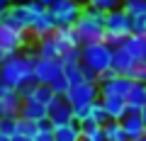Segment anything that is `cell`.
I'll use <instances>...</instances> for the list:
<instances>
[{
	"label": "cell",
	"mask_w": 146,
	"mask_h": 141,
	"mask_svg": "<svg viewBox=\"0 0 146 141\" xmlns=\"http://www.w3.org/2000/svg\"><path fill=\"white\" fill-rule=\"evenodd\" d=\"M98 88H100V97H122V100H127V95L131 90V80L127 75H117V78L107 80V83H100Z\"/></svg>",
	"instance_id": "obj_12"
},
{
	"label": "cell",
	"mask_w": 146,
	"mask_h": 141,
	"mask_svg": "<svg viewBox=\"0 0 146 141\" xmlns=\"http://www.w3.org/2000/svg\"><path fill=\"white\" fill-rule=\"evenodd\" d=\"M49 110L44 105L34 102V100H22V110H20V117L25 119H32V122H39V119H46Z\"/></svg>",
	"instance_id": "obj_18"
},
{
	"label": "cell",
	"mask_w": 146,
	"mask_h": 141,
	"mask_svg": "<svg viewBox=\"0 0 146 141\" xmlns=\"http://www.w3.org/2000/svg\"><path fill=\"white\" fill-rule=\"evenodd\" d=\"M136 63H139V61H134V58H131L122 46H115V49H112V71H117L119 75H127Z\"/></svg>",
	"instance_id": "obj_16"
},
{
	"label": "cell",
	"mask_w": 146,
	"mask_h": 141,
	"mask_svg": "<svg viewBox=\"0 0 146 141\" xmlns=\"http://www.w3.org/2000/svg\"><path fill=\"white\" fill-rule=\"evenodd\" d=\"M54 141H80V124L71 122L63 126H54Z\"/></svg>",
	"instance_id": "obj_20"
},
{
	"label": "cell",
	"mask_w": 146,
	"mask_h": 141,
	"mask_svg": "<svg viewBox=\"0 0 146 141\" xmlns=\"http://www.w3.org/2000/svg\"><path fill=\"white\" fill-rule=\"evenodd\" d=\"M146 107V83H131V90L127 95V115H141Z\"/></svg>",
	"instance_id": "obj_14"
},
{
	"label": "cell",
	"mask_w": 146,
	"mask_h": 141,
	"mask_svg": "<svg viewBox=\"0 0 146 141\" xmlns=\"http://www.w3.org/2000/svg\"><path fill=\"white\" fill-rule=\"evenodd\" d=\"M73 32H76L80 46L105 42V12L93 10L90 5H85L80 10L78 20H76V24H73Z\"/></svg>",
	"instance_id": "obj_2"
},
{
	"label": "cell",
	"mask_w": 146,
	"mask_h": 141,
	"mask_svg": "<svg viewBox=\"0 0 146 141\" xmlns=\"http://www.w3.org/2000/svg\"><path fill=\"white\" fill-rule=\"evenodd\" d=\"M10 5H12V0H0V17H3V12H5Z\"/></svg>",
	"instance_id": "obj_35"
},
{
	"label": "cell",
	"mask_w": 146,
	"mask_h": 141,
	"mask_svg": "<svg viewBox=\"0 0 146 141\" xmlns=\"http://www.w3.org/2000/svg\"><path fill=\"white\" fill-rule=\"evenodd\" d=\"M119 124H122V129H124V134H127L129 141L131 139H141L144 131H146V124H144V119H141V115H127Z\"/></svg>",
	"instance_id": "obj_17"
},
{
	"label": "cell",
	"mask_w": 146,
	"mask_h": 141,
	"mask_svg": "<svg viewBox=\"0 0 146 141\" xmlns=\"http://www.w3.org/2000/svg\"><path fill=\"white\" fill-rule=\"evenodd\" d=\"M88 5L93 10H100V12H112V10H119L122 7V0H88Z\"/></svg>",
	"instance_id": "obj_27"
},
{
	"label": "cell",
	"mask_w": 146,
	"mask_h": 141,
	"mask_svg": "<svg viewBox=\"0 0 146 141\" xmlns=\"http://www.w3.org/2000/svg\"><path fill=\"white\" fill-rule=\"evenodd\" d=\"M54 32H56V22H54L51 12L49 10H42V12H36L34 17H32V24H29V34L36 39H46L51 37Z\"/></svg>",
	"instance_id": "obj_9"
},
{
	"label": "cell",
	"mask_w": 146,
	"mask_h": 141,
	"mask_svg": "<svg viewBox=\"0 0 146 141\" xmlns=\"http://www.w3.org/2000/svg\"><path fill=\"white\" fill-rule=\"evenodd\" d=\"M51 37H54V42H56V46H58L61 58L66 56V54L78 51V49H80V42H78V37H76L73 27H56V32H54Z\"/></svg>",
	"instance_id": "obj_11"
},
{
	"label": "cell",
	"mask_w": 146,
	"mask_h": 141,
	"mask_svg": "<svg viewBox=\"0 0 146 141\" xmlns=\"http://www.w3.org/2000/svg\"><path fill=\"white\" fill-rule=\"evenodd\" d=\"M66 100L71 107H88V105L100 100V88H98V83L83 80L78 85H71V90L66 93Z\"/></svg>",
	"instance_id": "obj_5"
},
{
	"label": "cell",
	"mask_w": 146,
	"mask_h": 141,
	"mask_svg": "<svg viewBox=\"0 0 146 141\" xmlns=\"http://www.w3.org/2000/svg\"><path fill=\"white\" fill-rule=\"evenodd\" d=\"M131 141H146V139H144V136H141V139H131Z\"/></svg>",
	"instance_id": "obj_41"
},
{
	"label": "cell",
	"mask_w": 146,
	"mask_h": 141,
	"mask_svg": "<svg viewBox=\"0 0 146 141\" xmlns=\"http://www.w3.org/2000/svg\"><path fill=\"white\" fill-rule=\"evenodd\" d=\"M102 134H105V141H129L124 129H122V124L119 122H112V119L102 126Z\"/></svg>",
	"instance_id": "obj_24"
},
{
	"label": "cell",
	"mask_w": 146,
	"mask_h": 141,
	"mask_svg": "<svg viewBox=\"0 0 146 141\" xmlns=\"http://www.w3.org/2000/svg\"><path fill=\"white\" fill-rule=\"evenodd\" d=\"M12 141H32V139H29V136H22V134H15Z\"/></svg>",
	"instance_id": "obj_37"
},
{
	"label": "cell",
	"mask_w": 146,
	"mask_h": 141,
	"mask_svg": "<svg viewBox=\"0 0 146 141\" xmlns=\"http://www.w3.org/2000/svg\"><path fill=\"white\" fill-rule=\"evenodd\" d=\"M49 88L54 90V95H58V97H66V93L71 90V83H68V80L63 78V73H61V75H58V78L54 80L51 85H49Z\"/></svg>",
	"instance_id": "obj_32"
},
{
	"label": "cell",
	"mask_w": 146,
	"mask_h": 141,
	"mask_svg": "<svg viewBox=\"0 0 146 141\" xmlns=\"http://www.w3.org/2000/svg\"><path fill=\"white\" fill-rule=\"evenodd\" d=\"M80 10H83V7L76 5L73 0H56V3L49 7L56 27H73L76 20H78V15H80Z\"/></svg>",
	"instance_id": "obj_6"
},
{
	"label": "cell",
	"mask_w": 146,
	"mask_h": 141,
	"mask_svg": "<svg viewBox=\"0 0 146 141\" xmlns=\"http://www.w3.org/2000/svg\"><path fill=\"white\" fill-rule=\"evenodd\" d=\"M34 3H39L42 7H46V10H49V7H51L54 3H56V0H34Z\"/></svg>",
	"instance_id": "obj_36"
},
{
	"label": "cell",
	"mask_w": 146,
	"mask_h": 141,
	"mask_svg": "<svg viewBox=\"0 0 146 141\" xmlns=\"http://www.w3.org/2000/svg\"><path fill=\"white\" fill-rule=\"evenodd\" d=\"M54 97H56V95H54V90L49 88V85H36L27 100H34V102H39V105H44V107H49Z\"/></svg>",
	"instance_id": "obj_25"
},
{
	"label": "cell",
	"mask_w": 146,
	"mask_h": 141,
	"mask_svg": "<svg viewBox=\"0 0 146 141\" xmlns=\"http://www.w3.org/2000/svg\"><path fill=\"white\" fill-rule=\"evenodd\" d=\"M0 134L15 136L17 134V117H0Z\"/></svg>",
	"instance_id": "obj_30"
},
{
	"label": "cell",
	"mask_w": 146,
	"mask_h": 141,
	"mask_svg": "<svg viewBox=\"0 0 146 141\" xmlns=\"http://www.w3.org/2000/svg\"><path fill=\"white\" fill-rule=\"evenodd\" d=\"M32 141H54V131H36Z\"/></svg>",
	"instance_id": "obj_34"
},
{
	"label": "cell",
	"mask_w": 146,
	"mask_h": 141,
	"mask_svg": "<svg viewBox=\"0 0 146 141\" xmlns=\"http://www.w3.org/2000/svg\"><path fill=\"white\" fill-rule=\"evenodd\" d=\"M144 61H146V54H144Z\"/></svg>",
	"instance_id": "obj_44"
},
{
	"label": "cell",
	"mask_w": 146,
	"mask_h": 141,
	"mask_svg": "<svg viewBox=\"0 0 146 141\" xmlns=\"http://www.w3.org/2000/svg\"><path fill=\"white\" fill-rule=\"evenodd\" d=\"M36 58H51V61H61V54H58V46L54 42V37L39 39L36 44Z\"/></svg>",
	"instance_id": "obj_21"
},
{
	"label": "cell",
	"mask_w": 146,
	"mask_h": 141,
	"mask_svg": "<svg viewBox=\"0 0 146 141\" xmlns=\"http://www.w3.org/2000/svg\"><path fill=\"white\" fill-rule=\"evenodd\" d=\"M17 134H22V136H29V139H34V134H36V122H32V119H25V117H17Z\"/></svg>",
	"instance_id": "obj_29"
},
{
	"label": "cell",
	"mask_w": 146,
	"mask_h": 141,
	"mask_svg": "<svg viewBox=\"0 0 146 141\" xmlns=\"http://www.w3.org/2000/svg\"><path fill=\"white\" fill-rule=\"evenodd\" d=\"M141 119H144V124H146V107L141 110Z\"/></svg>",
	"instance_id": "obj_40"
},
{
	"label": "cell",
	"mask_w": 146,
	"mask_h": 141,
	"mask_svg": "<svg viewBox=\"0 0 146 141\" xmlns=\"http://www.w3.org/2000/svg\"><path fill=\"white\" fill-rule=\"evenodd\" d=\"M80 63L85 68H90L93 73H98V78H100V73L112 68V46L105 42L80 46Z\"/></svg>",
	"instance_id": "obj_4"
},
{
	"label": "cell",
	"mask_w": 146,
	"mask_h": 141,
	"mask_svg": "<svg viewBox=\"0 0 146 141\" xmlns=\"http://www.w3.org/2000/svg\"><path fill=\"white\" fill-rule=\"evenodd\" d=\"M144 139H146V131H144Z\"/></svg>",
	"instance_id": "obj_42"
},
{
	"label": "cell",
	"mask_w": 146,
	"mask_h": 141,
	"mask_svg": "<svg viewBox=\"0 0 146 141\" xmlns=\"http://www.w3.org/2000/svg\"><path fill=\"white\" fill-rule=\"evenodd\" d=\"M100 102H102L105 112H107V119L122 122L127 117V100H122V97H100Z\"/></svg>",
	"instance_id": "obj_15"
},
{
	"label": "cell",
	"mask_w": 146,
	"mask_h": 141,
	"mask_svg": "<svg viewBox=\"0 0 146 141\" xmlns=\"http://www.w3.org/2000/svg\"><path fill=\"white\" fill-rule=\"evenodd\" d=\"M131 34H134V37H141V39H146V17L131 20Z\"/></svg>",
	"instance_id": "obj_33"
},
{
	"label": "cell",
	"mask_w": 146,
	"mask_h": 141,
	"mask_svg": "<svg viewBox=\"0 0 146 141\" xmlns=\"http://www.w3.org/2000/svg\"><path fill=\"white\" fill-rule=\"evenodd\" d=\"M80 139H88V141H105L102 134V126L93 119H85L80 122Z\"/></svg>",
	"instance_id": "obj_22"
},
{
	"label": "cell",
	"mask_w": 146,
	"mask_h": 141,
	"mask_svg": "<svg viewBox=\"0 0 146 141\" xmlns=\"http://www.w3.org/2000/svg\"><path fill=\"white\" fill-rule=\"evenodd\" d=\"M63 78L71 85L83 83V68H80V63H63Z\"/></svg>",
	"instance_id": "obj_26"
},
{
	"label": "cell",
	"mask_w": 146,
	"mask_h": 141,
	"mask_svg": "<svg viewBox=\"0 0 146 141\" xmlns=\"http://www.w3.org/2000/svg\"><path fill=\"white\" fill-rule=\"evenodd\" d=\"M73 3H76V5H80V7H85V5H88V0H73Z\"/></svg>",
	"instance_id": "obj_38"
},
{
	"label": "cell",
	"mask_w": 146,
	"mask_h": 141,
	"mask_svg": "<svg viewBox=\"0 0 146 141\" xmlns=\"http://www.w3.org/2000/svg\"><path fill=\"white\" fill-rule=\"evenodd\" d=\"M34 61H36V54H17L15 58L0 63V85L20 90L27 83H36L34 80Z\"/></svg>",
	"instance_id": "obj_1"
},
{
	"label": "cell",
	"mask_w": 146,
	"mask_h": 141,
	"mask_svg": "<svg viewBox=\"0 0 146 141\" xmlns=\"http://www.w3.org/2000/svg\"><path fill=\"white\" fill-rule=\"evenodd\" d=\"M0 141H12V136H3L0 134Z\"/></svg>",
	"instance_id": "obj_39"
},
{
	"label": "cell",
	"mask_w": 146,
	"mask_h": 141,
	"mask_svg": "<svg viewBox=\"0 0 146 141\" xmlns=\"http://www.w3.org/2000/svg\"><path fill=\"white\" fill-rule=\"evenodd\" d=\"M122 10H124L131 20L146 17V0H122Z\"/></svg>",
	"instance_id": "obj_23"
},
{
	"label": "cell",
	"mask_w": 146,
	"mask_h": 141,
	"mask_svg": "<svg viewBox=\"0 0 146 141\" xmlns=\"http://www.w3.org/2000/svg\"><path fill=\"white\" fill-rule=\"evenodd\" d=\"M127 78H129L131 83H146V61H139L129 73H127Z\"/></svg>",
	"instance_id": "obj_31"
},
{
	"label": "cell",
	"mask_w": 146,
	"mask_h": 141,
	"mask_svg": "<svg viewBox=\"0 0 146 141\" xmlns=\"http://www.w3.org/2000/svg\"><path fill=\"white\" fill-rule=\"evenodd\" d=\"M122 49H124L127 54H129L134 61H144V54H146V39H141V37H127L124 42L119 44Z\"/></svg>",
	"instance_id": "obj_19"
},
{
	"label": "cell",
	"mask_w": 146,
	"mask_h": 141,
	"mask_svg": "<svg viewBox=\"0 0 146 141\" xmlns=\"http://www.w3.org/2000/svg\"><path fill=\"white\" fill-rule=\"evenodd\" d=\"M63 73V63L51 58H36L34 61V80L36 85H51Z\"/></svg>",
	"instance_id": "obj_7"
},
{
	"label": "cell",
	"mask_w": 146,
	"mask_h": 141,
	"mask_svg": "<svg viewBox=\"0 0 146 141\" xmlns=\"http://www.w3.org/2000/svg\"><path fill=\"white\" fill-rule=\"evenodd\" d=\"M46 110H49L46 117H49V122H51L54 126H63V124H71L73 122V107L68 105L66 97H58L56 95Z\"/></svg>",
	"instance_id": "obj_8"
},
{
	"label": "cell",
	"mask_w": 146,
	"mask_h": 141,
	"mask_svg": "<svg viewBox=\"0 0 146 141\" xmlns=\"http://www.w3.org/2000/svg\"><path fill=\"white\" fill-rule=\"evenodd\" d=\"M80 141H88V139H80Z\"/></svg>",
	"instance_id": "obj_43"
},
{
	"label": "cell",
	"mask_w": 146,
	"mask_h": 141,
	"mask_svg": "<svg viewBox=\"0 0 146 141\" xmlns=\"http://www.w3.org/2000/svg\"><path fill=\"white\" fill-rule=\"evenodd\" d=\"M27 44V32H20L15 27H7V24H0V46L3 49H10V51H17Z\"/></svg>",
	"instance_id": "obj_13"
},
{
	"label": "cell",
	"mask_w": 146,
	"mask_h": 141,
	"mask_svg": "<svg viewBox=\"0 0 146 141\" xmlns=\"http://www.w3.org/2000/svg\"><path fill=\"white\" fill-rule=\"evenodd\" d=\"M127 37H131V17L124 10H112L105 15V44L115 49L124 42Z\"/></svg>",
	"instance_id": "obj_3"
},
{
	"label": "cell",
	"mask_w": 146,
	"mask_h": 141,
	"mask_svg": "<svg viewBox=\"0 0 146 141\" xmlns=\"http://www.w3.org/2000/svg\"><path fill=\"white\" fill-rule=\"evenodd\" d=\"M22 110V97L17 90L0 85V117H20Z\"/></svg>",
	"instance_id": "obj_10"
},
{
	"label": "cell",
	"mask_w": 146,
	"mask_h": 141,
	"mask_svg": "<svg viewBox=\"0 0 146 141\" xmlns=\"http://www.w3.org/2000/svg\"><path fill=\"white\" fill-rule=\"evenodd\" d=\"M88 119L98 122L100 126H105V124L110 122V119H107V112H105V107H102V102H100V100L90 105V115H88Z\"/></svg>",
	"instance_id": "obj_28"
}]
</instances>
